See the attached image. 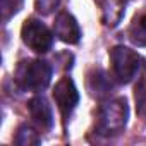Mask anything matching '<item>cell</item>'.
I'll list each match as a JSON object with an SVG mask.
<instances>
[{"label":"cell","mask_w":146,"mask_h":146,"mask_svg":"<svg viewBox=\"0 0 146 146\" xmlns=\"http://www.w3.org/2000/svg\"><path fill=\"white\" fill-rule=\"evenodd\" d=\"M52 81V67L45 60L26 58L21 60L14 70V83L21 91L40 93L48 88Z\"/></svg>","instance_id":"6da1fadb"},{"label":"cell","mask_w":146,"mask_h":146,"mask_svg":"<svg viewBox=\"0 0 146 146\" xmlns=\"http://www.w3.org/2000/svg\"><path fill=\"white\" fill-rule=\"evenodd\" d=\"M129 107L125 98H115L103 103L96 115V132L100 136H117L125 129Z\"/></svg>","instance_id":"7a4b0ae2"},{"label":"cell","mask_w":146,"mask_h":146,"mask_svg":"<svg viewBox=\"0 0 146 146\" xmlns=\"http://www.w3.org/2000/svg\"><path fill=\"white\" fill-rule=\"evenodd\" d=\"M108 57H110V72H112L110 76L117 83L127 84L139 74L141 57L134 50L127 46H113Z\"/></svg>","instance_id":"3957f363"},{"label":"cell","mask_w":146,"mask_h":146,"mask_svg":"<svg viewBox=\"0 0 146 146\" xmlns=\"http://www.w3.org/2000/svg\"><path fill=\"white\" fill-rule=\"evenodd\" d=\"M53 35L41 21L38 19H26L21 29V38L26 46H29L36 53H46L53 46Z\"/></svg>","instance_id":"277c9868"},{"label":"cell","mask_w":146,"mask_h":146,"mask_svg":"<svg viewBox=\"0 0 146 146\" xmlns=\"http://www.w3.org/2000/svg\"><path fill=\"white\" fill-rule=\"evenodd\" d=\"M53 100H55L60 113L64 115V119H69L79 103V91H78L74 81L70 78H62L53 88Z\"/></svg>","instance_id":"5b68a950"},{"label":"cell","mask_w":146,"mask_h":146,"mask_svg":"<svg viewBox=\"0 0 146 146\" xmlns=\"http://www.w3.org/2000/svg\"><path fill=\"white\" fill-rule=\"evenodd\" d=\"M53 33L55 36L67 43V45H76L81 40V28L74 16L69 12H58L53 21Z\"/></svg>","instance_id":"8992f818"},{"label":"cell","mask_w":146,"mask_h":146,"mask_svg":"<svg viewBox=\"0 0 146 146\" xmlns=\"http://www.w3.org/2000/svg\"><path fill=\"white\" fill-rule=\"evenodd\" d=\"M110 78L112 76H108L102 69L90 70L88 76H86V90H88V93L96 100L108 98L112 95V91H113V83H112Z\"/></svg>","instance_id":"52a82bcc"},{"label":"cell","mask_w":146,"mask_h":146,"mask_svg":"<svg viewBox=\"0 0 146 146\" xmlns=\"http://www.w3.org/2000/svg\"><path fill=\"white\" fill-rule=\"evenodd\" d=\"M28 110H29L31 119L35 120V124L40 129H43V131L52 129V125H53V112H52V107L48 105L45 96L31 98L29 103H28Z\"/></svg>","instance_id":"ba28073f"},{"label":"cell","mask_w":146,"mask_h":146,"mask_svg":"<svg viewBox=\"0 0 146 146\" xmlns=\"http://www.w3.org/2000/svg\"><path fill=\"white\" fill-rule=\"evenodd\" d=\"M127 38L136 46H146V12L136 14L127 29Z\"/></svg>","instance_id":"9c48e42d"},{"label":"cell","mask_w":146,"mask_h":146,"mask_svg":"<svg viewBox=\"0 0 146 146\" xmlns=\"http://www.w3.org/2000/svg\"><path fill=\"white\" fill-rule=\"evenodd\" d=\"M134 98H136V110H137L139 117H143L146 120V69L134 88Z\"/></svg>","instance_id":"30bf717a"},{"label":"cell","mask_w":146,"mask_h":146,"mask_svg":"<svg viewBox=\"0 0 146 146\" xmlns=\"http://www.w3.org/2000/svg\"><path fill=\"white\" fill-rule=\"evenodd\" d=\"M40 136L38 132L29 127V125H21L16 132V137H14V143L19 144V146H31V144H40Z\"/></svg>","instance_id":"8fae6325"},{"label":"cell","mask_w":146,"mask_h":146,"mask_svg":"<svg viewBox=\"0 0 146 146\" xmlns=\"http://www.w3.org/2000/svg\"><path fill=\"white\" fill-rule=\"evenodd\" d=\"M24 0H0V14H2V21H9L12 16H16L23 9Z\"/></svg>","instance_id":"7c38bea8"},{"label":"cell","mask_w":146,"mask_h":146,"mask_svg":"<svg viewBox=\"0 0 146 146\" xmlns=\"http://www.w3.org/2000/svg\"><path fill=\"white\" fill-rule=\"evenodd\" d=\"M58 5H60V0H35V7L41 16L52 14Z\"/></svg>","instance_id":"4fadbf2b"}]
</instances>
